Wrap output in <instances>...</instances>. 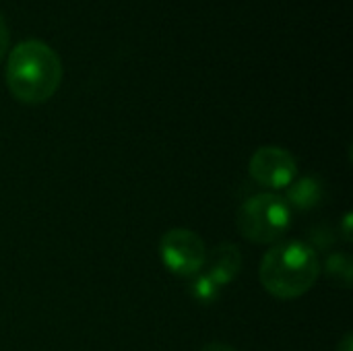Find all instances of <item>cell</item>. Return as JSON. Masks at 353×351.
<instances>
[{
	"instance_id": "8fae6325",
	"label": "cell",
	"mask_w": 353,
	"mask_h": 351,
	"mask_svg": "<svg viewBox=\"0 0 353 351\" xmlns=\"http://www.w3.org/2000/svg\"><path fill=\"white\" fill-rule=\"evenodd\" d=\"M201 351H238L236 348H232V345H228V343H209V345H205Z\"/></svg>"
},
{
	"instance_id": "3957f363",
	"label": "cell",
	"mask_w": 353,
	"mask_h": 351,
	"mask_svg": "<svg viewBox=\"0 0 353 351\" xmlns=\"http://www.w3.org/2000/svg\"><path fill=\"white\" fill-rule=\"evenodd\" d=\"M236 225L248 242L277 244L292 225V207L279 194H254L240 205Z\"/></svg>"
},
{
	"instance_id": "277c9868",
	"label": "cell",
	"mask_w": 353,
	"mask_h": 351,
	"mask_svg": "<svg viewBox=\"0 0 353 351\" xmlns=\"http://www.w3.org/2000/svg\"><path fill=\"white\" fill-rule=\"evenodd\" d=\"M159 254L168 271L178 277H194L201 273L207 261V248L203 238L186 228H174L163 234L159 242Z\"/></svg>"
},
{
	"instance_id": "7a4b0ae2",
	"label": "cell",
	"mask_w": 353,
	"mask_h": 351,
	"mask_svg": "<svg viewBox=\"0 0 353 351\" xmlns=\"http://www.w3.org/2000/svg\"><path fill=\"white\" fill-rule=\"evenodd\" d=\"M261 283L277 300H296L308 294L321 275L316 250L300 240L277 242L261 261Z\"/></svg>"
},
{
	"instance_id": "8992f818",
	"label": "cell",
	"mask_w": 353,
	"mask_h": 351,
	"mask_svg": "<svg viewBox=\"0 0 353 351\" xmlns=\"http://www.w3.org/2000/svg\"><path fill=\"white\" fill-rule=\"evenodd\" d=\"M205 267H207L205 275H209L217 288L232 283L236 279V275L240 273V267H242L240 248L232 242H223V244L215 246L211 250V254H207Z\"/></svg>"
},
{
	"instance_id": "7c38bea8",
	"label": "cell",
	"mask_w": 353,
	"mask_h": 351,
	"mask_svg": "<svg viewBox=\"0 0 353 351\" xmlns=\"http://www.w3.org/2000/svg\"><path fill=\"white\" fill-rule=\"evenodd\" d=\"M337 351H353V339H352V333H347L343 339H341V343L337 345Z\"/></svg>"
},
{
	"instance_id": "4fadbf2b",
	"label": "cell",
	"mask_w": 353,
	"mask_h": 351,
	"mask_svg": "<svg viewBox=\"0 0 353 351\" xmlns=\"http://www.w3.org/2000/svg\"><path fill=\"white\" fill-rule=\"evenodd\" d=\"M350 223H352V213H347V215H345V225H343V236H345V240H347V242L352 240V234H350Z\"/></svg>"
},
{
	"instance_id": "9c48e42d",
	"label": "cell",
	"mask_w": 353,
	"mask_h": 351,
	"mask_svg": "<svg viewBox=\"0 0 353 351\" xmlns=\"http://www.w3.org/2000/svg\"><path fill=\"white\" fill-rule=\"evenodd\" d=\"M219 290H221V288H217L215 281H213L209 275H205V273L194 275V279H192V283H190V296H192L196 302H201V304H211V302H215V298L219 296Z\"/></svg>"
},
{
	"instance_id": "30bf717a",
	"label": "cell",
	"mask_w": 353,
	"mask_h": 351,
	"mask_svg": "<svg viewBox=\"0 0 353 351\" xmlns=\"http://www.w3.org/2000/svg\"><path fill=\"white\" fill-rule=\"evenodd\" d=\"M8 43H10V33H8V27H6V23L0 19V60L6 56Z\"/></svg>"
},
{
	"instance_id": "6da1fadb",
	"label": "cell",
	"mask_w": 353,
	"mask_h": 351,
	"mask_svg": "<svg viewBox=\"0 0 353 351\" xmlns=\"http://www.w3.org/2000/svg\"><path fill=\"white\" fill-rule=\"evenodd\" d=\"M60 56L39 39L17 43L6 60V85L21 103H43L60 87Z\"/></svg>"
},
{
	"instance_id": "52a82bcc",
	"label": "cell",
	"mask_w": 353,
	"mask_h": 351,
	"mask_svg": "<svg viewBox=\"0 0 353 351\" xmlns=\"http://www.w3.org/2000/svg\"><path fill=\"white\" fill-rule=\"evenodd\" d=\"M325 199V186L321 180L312 178V176H304L300 180H294L288 186V197L285 203L290 207H296L300 211H310L314 207H319Z\"/></svg>"
},
{
	"instance_id": "5b68a950",
	"label": "cell",
	"mask_w": 353,
	"mask_h": 351,
	"mask_svg": "<svg viewBox=\"0 0 353 351\" xmlns=\"http://www.w3.org/2000/svg\"><path fill=\"white\" fill-rule=\"evenodd\" d=\"M248 172L254 182L267 188H288L298 176L296 157L283 147H261L248 161Z\"/></svg>"
},
{
	"instance_id": "ba28073f",
	"label": "cell",
	"mask_w": 353,
	"mask_h": 351,
	"mask_svg": "<svg viewBox=\"0 0 353 351\" xmlns=\"http://www.w3.org/2000/svg\"><path fill=\"white\" fill-rule=\"evenodd\" d=\"M325 269H327L329 279L335 285H339L343 290L350 288V283H352V259L347 254H333V257H329Z\"/></svg>"
}]
</instances>
